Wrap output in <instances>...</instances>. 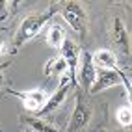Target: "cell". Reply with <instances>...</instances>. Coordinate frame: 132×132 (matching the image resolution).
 <instances>
[{
  "instance_id": "8",
  "label": "cell",
  "mask_w": 132,
  "mask_h": 132,
  "mask_svg": "<svg viewBox=\"0 0 132 132\" xmlns=\"http://www.w3.org/2000/svg\"><path fill=\"white\" fill-rule=\"evenodd\" d=\"M60 56L63 58L67 61V65H69V76L76 80L75 75L78 73L76 69H78V65H80V56H82V50H80V47H78V43L67 37L65 43H63V47L60 48Z\"/></svg>"
},
{
  "instance_id": "19",
  "label": "cell",
  "mask_w": 132,
  "mask_h": 132,
  "mask_svg": "<svg viewBox=\"0 0 132 132\" xmlns=\"http://www.w3.org/2000/svg\"><path fill=\"white\" fill-rule=\"evenodd\" d=\"M24 132H34V130H30V128H26V130H24Z\"/></svg>"
},
{
  "instance_id": "5",
  "label": "cell",
  "mask_w": 132,
  "mask_h": 132,
  "mask_svg": "<svg viewBox=\"0 0 132 132\" xmlns=\"http://www.w3.org/2000/svg\"><path fill=\"white\" fill-rule=\"evenodd\" d=\"M7 95H13L17 97L21 102H22V106L32 112V113H37L45 108V104L48 101V93L45 89H28V91H17V89H7Z\"/></svg>"
},
{
  "instance_id": "11",
  "label": "cell",
  "mask_w": 132,
  "mask_h": 132,
  "mask_svg": "<svg viewBox=\"0 0 132 132\" xmlns=\"http://www.w3.org/2000/svg\"><path fill=\"white\" fill-rule=\"evenodd\" d=\"M21 123L26 125L30 130L34 132H63L56 127H52L50 123H47L43 117H37V116H22L21 117Z\"/></svg>"
},
{
  "instance_id": "16",
  "label": "cell",
  "mask_w": 132,
  "mask_h": 132,
  "mask_svg": "<svg viewBox=\"0 0 132 132\" xmlns=\"http://www.w3.org/2000/svg\"><path fill=\"white\" fill-rule=\"evenodd\" d=\"M119 75H121V86L125 87V93H127L128 106L132 108V80H130V76L127 75V71H119Z\"/></svg>"
},
{
  "instance_id": "3",
  "label": "cell",
  "mask_w": 132,
  "mask_h": 132,
  "mask_svg": "<svg viewBox=\"0 0 132 132\" xmlns=\"http://www.w3.org/2000/svg\"><path fill=\"white\" fill-rule=\"evenodd\" d=\"M60 15L63 17V21L71 26V30L76 34L80 39L86 37L87 34V13L82 7L80 2H63L60 4Z\"/></svg>"
},
{
  "instance_id": "4",
  "label": "cell",
  "mask_w": 132,
  "mask_h": 132,
  "mask_svg": "<svg viewBox=\"0 0 132 132\" xmlns=\"http://www.w3.org/2000/svg\"><path fill=\"white\" fill-rule=\"evenodd\" d=\"M91 117H93V106L84 99V95L80 91H76V104H75L73 116L69 119L67 132H82L89 125Z\"/></svg>"
},
{
  "instance_id": "20",
  "label": "cell",
  "mask_w": 132,
  "mask_h": 132,
  "mask_svg": "<svg viewBox=\"0 0 132 132\" xmlns=\"http://www.w3.org/2000/svg\"><path fill=\"white\" fill-rule=\"evenodd\" d=\"M130 6H132V4H130Z\"/></svg>"
},
{
  "instance_id": "13",
  "label": "cell",
  "mask_w": 132,
  "mask_h": 132,
  "mask_svg": "<svg viewBox=\"0 0 132 132\" xmlns=\"http://www.w3.org/2000/svg\"><path fill=\"white\" fill-rule=\"evenodd\" d=\"M65 39H67V36H65V30L61 28L60 24H52L50 28H48V32H47V43H48V45H50L52 48L60 50L61 47H63Z\"/></svg>"
},
{
  "instance_id": "12",
  "label": "cell",
  "mask_w": 132,
  "mask_h": 132,
  "mask_svg": "<svg viewBox=\"0 0 132 132\" xmlns=\"http://www.w3.org/2000/svg\"><path fill=\"white\" fill-rule=\"evenodd\" d=\"M65 71H69V65L61 56H54L45 63V75L47 76H61V75L65 76Z\"/></svg>"
},
{
  "instance_id": "1",
  "label": "cell",
  "mask_w": 132,
  "mask_h": 132,
  "mask_svg": "<svg viewBox=\"0 0 132 132\" xmlns=\"http://www.w3.org/2000/svg\"><path fill=\"white\" fill-rule=\"evenodd\" d=\"M58 6L56 2H52L50 7L47 11L43 13H32V15H26L24 19L21 21L19 28H17L15 36H13V45H11V56L17 54V50H19L21 47H24L28 41H32L34 37L39 36V32L45 28V26L48 24V21L52 19V17L56 15L58 11Z\"/></svg>"
},
{
  "instance_id": "6",
  "label": "cell",
  "mask_w": 132,
  "mask_h": 132,
  "mask_svg": "<svg viewBox=\"0 0 132 132\" xmlns=\"http://www.w3.org/2000/svg\"><path fill=\"white\" fill-rule=\"evenodd\" d=\"M71 87H76V80H75V78H71L69 75L61 76L60 86L56 87V91L48 97V101H47V104H45V108H43V110L37 113V116H39V117H45V116H48V113H52L54 110H58L61 104L65 102L69 91H71Z\"/></svg>"
},
{
  "instance_id": "7",
  "label": "cell",
  "mask_w": 132,
  "mask_h": 132,
  "mask_svg": "<svg viewBox=\"0 0 132 132\" xmlns=\"http://www.w3.org/2000/svg\"><path fill=\"white\" fill-rule=\"evenodd\" d=\"M97 78V67L93 63V54L87 50H82L80 56V65H78V86L84 91L89 93V89L93 87V82Z\"/></svg>"
},
{
  "instance_id": "10",
  "label": "cell",
  "mask_w": 132,
  "mask_h": 132,
  "mask_svg": "<svg viewBox=\"0 0 132 132\" xmlns=\"http://www.w3.org/2000/svg\"><path fill=\"white\" fill-rule=\"evenodd\" d=\"M93 63L99 69H108V71H119L117 54L110 48H99L93 52Z\"/></svg>"
},
{
  "instance_id": "14",
  "label": "cell",
  "mask_w": 132,
  "mask_h": 132,
  "mask_svg": "<svg viewBox=\"0 0 132 132\" xmlns=\"http://www.w3.org/2000/svg\"><path fill=\"white\" fill-rule=\"evenodd\" d=\"M19 2H10V0H0V24H7L13 15H15V10Z\"/></svg>"
},
{
  "instance_id": "18",
  "label": "cell",
  "mask_w": 132,
  "mask_h": 132,
  "mask_svg": "<svg viewBox=\"0 0 132 132\" xmlns=\"http://www.w3.org/2000/svg\"><path fill=\"white\" fill-rule=\"evenodd\" d=\"M4 52H6V43H4L2 39H0V56H2Z\"/></svg>"
},
{
  "instance_id": "9",
  "label": "cell",
  "mask_w": 132,
  "mask_h": 132,
  "mask_svg": "<svg viewBox=\"0 0 132 132\" xmlns=\"http://www.w3.org/2000/svg\"><path fill=\"white\" fill-rule=\"evenodd\" d=\"M121 71V69H119ZM119 71H108V69H99L97 71V78L93 82V87L89 89L91 95H97L101 91H106L113 86H121V75Z\"/></svg>"
},
{
  "instance_id": "2",
  "label": "cell",
  "mask_w": 132,
  "mask_h": 132,
  "mask_svg": "<svg viewBox=\"0 0 132 132\" xmlns=\"http://www.w3.org/2000/svg\"><path fill=\"white\" fill-rule=\"evenodd\" d=\"M108 36L112 45L117 48V52L125 58L132 56V36L128 32V26L127 22L123 21L121 15H112L110 19V26H108Z\"/></svg>"
},
{
  "instance_id": "17",
  "label": "cell",
  "mask_w": 132,
  "mask_h": 132,
  "mask_svg": "<svg viewBox=\"0 0 132 132\" xmlns=\"http://www.w3.org/2000/svg\"><path fill=\"white\" fill-rule=\"evenodd\" d=\"M10 67V61H6V63H2L0 65V89L4 87V82H6V78H4V71Z\"/></svg>"
},
{
  "instance_id": "15",
  "label": "cell",
  "mask_w": 132,
  "mask_h": 132,
  "mask_svg": "<svg viewBox=\"0 0 132 132\" xmlns=\"http://www.w3.org/2000/svg\"><path fill=\"white\" fill-rule=\"evenodd\" d=\"M116 121L119 123L123 128H130V127H132V108L128 106V104L117 108V112H116Z\"/></svg>"
}]
</instances>
